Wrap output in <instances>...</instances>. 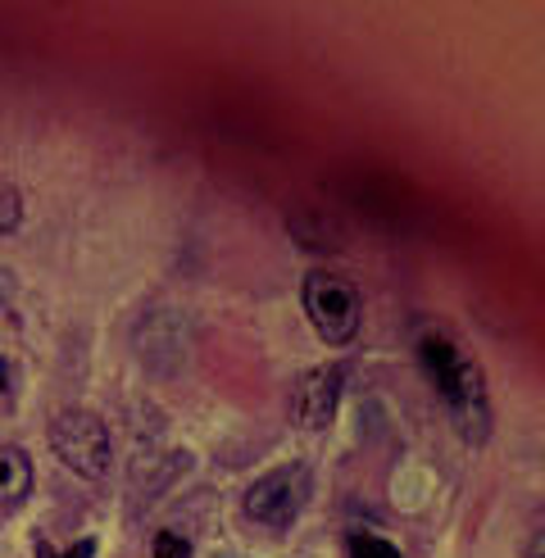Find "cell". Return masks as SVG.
Listing matches in <instances>:
<instances>
[{"instance_id":"1","label":"cell","mask_w":545,"mask_h":558,"mask_svg":"<svg viewBox=\"0 0 545 558\" xmlns=\"http://www.w3.org/2000/svg\"><path fill=\"white\" fill-rule=\"evenodd\" d=\"M414 354H419L423 377L436 390V400L446 404V417L455 423V432L469 445H486L491 432H496V409H491V386H486L477 354L450 327H423L414 341Z\"/></svg>"},{"instance_id":"7","label":"cell","mask_w":545,"mask_h":558,"mask_svg":"<svg viewBox=\"0 0 545 558\" xmlns=\"http://www.w3.org/2000/svg\"><path fill=\"white\" fill-rule=\"evenodd\" d=\"M346 558H404V554L377 532H354L346 545Z\"/></svg>"},{"instance_id":"8","label":"cell","mask_w":545,"mask_h":558,"mask_svg":"<svg viewBox=\"0 0 545 558\" xmlns=\"http://www.w3.org/2000/svg\"><path fill=\"white\" fill-rule=\"evenodd\" d=\"M19 222H23V195H19V186H14V182L0 178V236L14 232Z\"/></svg>"},{"instance_id":"9","label":"cell","mask_w":545,"mask_h":558,"mask_svg":"<svg viewBox=\"0 0 545 558\" xmlns=\"http://www.w3.org/2000/svg\"><path fill=\"white\" fill-rule=\"evenodd\" d=\"M150 558H191V545L178 532H159L150 541Z\"/></svg>"},{"instance_id":"11","label":"cell","mask_w":545,"mask_h":558,"mask_svg":"<svg viewBox=\"0 0 545 558\" xmlns=\"http://www.w3.org/2000/svg\"><path fill=\"white\" fill-rule=\"evenodd\" d=\"M10 390V368H5V359H0V396Z\"/></svg>"},{"instance_id":"10","label":"cell","mask_w":545,"mask_h":558,"mask_svg":"<svg viewBox=\"0 0 545 558\" xmlns=\"http://www.w3.org/2000/svg\"><path fill=\"white\" fill-rule=\"evenodd\" d=\"M37 558H96V541H77L69 545V554H50L46 545H37Z\"/></svg>"},{"instance_id":"6","label":"cell","mask_w":545,"mask_h":558,"mask_svg":"<svg viewBox=\"0 0 545 558\" xmlns=\"http://www.w3.org/2000/svg\"><path fill=\"white\" fill-rule=\"evenodd\" d=\"M33 459L19 445H0V513H14L33 495Z\"/></svg>"},{"instance_id":"4","label":"cell","mask_w":545,"mask_h":558,"mask_svg":"<svg viewBox=\"0 0 545 558\" xmlns=\"http://www.w3.org/2000/svg\"><path fill=\"white\" fill-rule=\"evenodd\" d=\"M310 490H314L310 468L305 463H282V468L264 472V477L245 490L241 513L255 526H264V532H287V526H295L300 513H305Z\"/></svg>"},{"instance_id":"12","label":"cell","mask_w":545,"mask_h":558,"mask_svg":"<svg viewBox=\"0 0 545 558\" xmlns=\"http://www.w3.org/2000/svg\"><path fill=\"white\" fill-rule=\"evenodd\" d=\"M5 300H10V277L0 272V304H5Z\"/></svg>"},{"instance_id":"13","label":"cell","mask_w":545,"mask_h":558,"mask_svg":"<svg viewBox=\"0 0 545 558\" xmlns=\"http://www.w3.org/2000/svg\"><path fill=\"white\" fill-rule=\"evenodd\" d=\"M532 558H545V536H536V545H532Z\"/></svg>"},{"instance_id":"5","label":"cell","mask_w":545,"mask_h":558,"mask_svg":"<svg viewBox=\"0 0 545 558\" xmlns=\"http://www.w3.org/2000/svg\"><path fill=\"white\" fill-rule=\"evenodd\" d=\"M341 386H346V368L341 364H318L295 381L291 396V417L300 432H327L337 423L341 409Z\"/></svg>"},{"instance_id":"2","label":"cell","mask_w":545,"mask_h":558,"mask_svg":"<svg viewBox=\"0 0 545 558\" xmlns=\"http://www.w3.org/2000/svg\"><path fill=\"white\" fill-rule=\"evenodd\" d=\"M300 304H305L310 327L327 345H350L360 337L364 295L354 287V277H346L337 268H310L305 282H300Z\"/></svg>"},{"instance_id":"3","label":"cell","mask_w":545,"mask_h":558,"mask_svg":"<svg viewBox=\"0 0 545 558\" xmlns=\"http://www.w3.org/2000/svg\"><path fill=\"white\" fill-rule=\"evenodd\" d=\"M50 450L60 454L64 468H73L77 477L100 482L109 463H114V440H109L105 417L92 409H64L50 423Z\"/></svg>"}]
</instances>
